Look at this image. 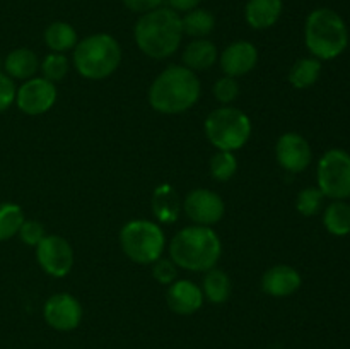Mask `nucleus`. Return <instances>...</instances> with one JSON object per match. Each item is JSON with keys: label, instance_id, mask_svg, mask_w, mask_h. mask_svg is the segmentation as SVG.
<instances>
[{"label": "nucleus", "instance_id": "obj_1", "mask_svg": "<svg viewBox=\"0 0 350 349\" xmlns=\"http://www.w3.org/2000/svg\"><path fill=\"white\" fill-rule=\"evenodd\" d=\"M133 36L137 47L147 57L154 60L171 57L183 40L181 16L170 7H159L142 14L135 24Z\"/></svg>", "mask_w": 350, "mask_h": 349}, {"label": "nucleus", "instance_id": "obj_2", "mask_svg": "<svg viewBox=\"0 0 350 349\" xmlns=\"http://www.w3.org/2000/svg\"><path fill=\"white\" fill-rule=\"evenodd\" d=\"M200 91V81L193 70L185 65H170L150 84L149 103L156 112L178 115L195 106Z\"/></svg>", "mask_w": 350, "mask_h": 349}, {"label": "nucleus", "instance_id": "obj_3", "mask_svg": "<svg viewBox=\"0 0 350 349\" xmlns=\"http://www.w3.org/2000/svg\"><path fill=\"white\" fill-rule=\"evenodd\" d=\"M221 253V238L211 226H188L180 229L170 243V259L176 267L191 272L214 269Z\"/></svg>", "mask_w": 350, "mask_h": 349}, {"label": "nucleus", "instance_id": "obj_4", "mask_svg": "<svg viewBox=\"0 0 350 349\" xmlns=\"http://www.w3.org/2000/svg\"><path fill=\"white\" fill-rule=\"evenodd\" d=\"M304 43L318 60H334L349 47L347 24L335 10L314 9L304 24Z\"/></svg>", "mask_w": 350, "mask_h": 349}, {"label": "nucleus", "instance_id": "obj_5", "mask_svg": "<svg viewBox=\"0 0 350 349\" xmlns=\"http://www.w3.org/2000/svg\"><path fill=\"white\" fill-rule=\"evenodd\" d=\"M122 62V47L106 33L91 34L74 48V67L82 77L101 81L109 77Z\"/></svg>", "mask_w": 350, "mask_h": 349}, {"label": "nucleus", "instance_id": "obj_6", "mask_svg": "<svg viewBox=\"0 0 350 349\" xmlns=\"http://www.w3.org/2000/svg\"><path fill=\"white\" fill-rule=\"evenodd\" d=\"M205 135L219 151L241 149L252 135V120L234 106H221L205 118Z\"/></svg>", "mask_w": 350, "mask_h": 349}, {"label": "nucleus", "instance_id": "obj_7", "mask_svg": "<svg viewBox=\"0 0 350 349\" xmlns=\"http://www.w3.org/2000/svg\"><path fill=\"white\" fill-rule=\"evenodd\" d=\"M166 238L159 224L146 219L126 222L120 231V246L132 262L147 266L163 257Z\"/></svg>", "mask_w": 350, "mask_h": 349}, {"label": "nucleus", "instance_id": "obj_8", "mask_svg": "<svg viewBox=\"0 0 350 349\" xmlns=\"http://www.w3.org/2000/svg\"><path fill=\"white\" fill-rule=\"evenodd\" d=\"M318 188L332 201L350 197V154L344 149H330L320 157L317 170Z\"/></svg>", "mask_w": 350, "mask_h": 349}, {"label": "nucleus", "instance_id": "obj_9", "mask_svg": "<svg viewBox=\"0 0 350 349\" xmlns=\"http://www.w3.org/2000/svg\"><path fill=\"white\" fill-rule=\"evenodd\" d=\"M36 260L51 277H65L74 267V250L58 235H46L36 245Z\"/></svg>", "mask_w": 350, "mask_h": 349}, {"label": "nucleus", "instance_id": "obj_10", "mask_svg": "<svg viewBox=\"0 0 350 349\" xmlns=\"http://www.w3.org/2000/svg\"><path fill=\"white\" fill-rule=\"evenodd\" d=\"M57 101V88L44 77H31L17 89V108L31 116L43 115Z\"/></svg>", "mask_w": 350, "mask_h": 349}, {"label": "nucleus", "instance_id": "obj_11", "mask_svg": "<svg viewBox=\"0 0 350 349\" xmlns=\"http://www.w3.org/2000/svg\"><path fill=\"white\" fill-rule=\"evenodd\" d=\"M188 218L198 226H212L224 218L226 205L219 194L208 188H193L181 202Z\"/></svg>", "mask_w": 350, "mask_h": 349}, {"label": "nucleus", "instance_id": "obj_12", "mask_svg": "<svg viewBox=\"0 0 350 349\" xmlns=\"http://www.w3.org/2000/svg\"><path fill=\"white\" fill-rule=\"evenodd\" d=\"M46 324L60 332L74 331L82 320V307L77 298L68 293L53 294L46 300L43 308Z\"/></svg>", "mask_w": 350, "mask_h": 349}, {"label": "nucleus", "instance_id": "obj_13", "mask_svg": "<svg viewBox=\"0 0 350 349\" xmlns=\"http://www.w3.org/2000/svg\"><path fill=\"white\" fill-rule=\"evenodd\" d=\"M277 163L289 173H301L306 170L313 159L310 142L301 133L287 132L279 137L275 144Z\"/></svg>", "mask_w": 350, "mask_h": 349}, {"label": "nucleus", "instance_id": "obj_14", "mask_svg": "<svg viewBox=\"0 0 350 349\" xmlns=\"http://www.w3.org/2000/svg\"><path fill=\"white\" fill-rule=\"evenodd\" d=\"M258 64V50L250 41H234L221 55V68L229 77H241Z\"/></svg>", "mask_w": 350, "mask_h": 349}, {"label": "nucleus", "instance_id": "obj_15", "mask_svg": "<svg viewBox=\"0 0 350 349\" xmlns=\"http://www.w3.org/2000/svg\"><path fill=\"white\" fill-rule=\"evenodd\" d=\"M167 307L178 315H191L204 305V293L198 284L181 279L170 284L166 293Z\"/></svg>", "mask_w": 350, "mask_h": 349}, {"label": "nucleus", "instance_id": "obj_16", "mask_svg": "<svg viewBox=\"0 0 350 349\" xmlns=\"http://www.w3.org/2000/svg\"><path fill=\"white\" fill-rule=\"evenodd\" d=\"M301 287V274L294 267L279 263L265 270L262 277V289L269 296L286 298Z\"/></svg>", "mask_w": 350, "mask_h": 349}, {"label": "nucleus", "instance_id": "obj_17", "mask_svg": "<svg viewBox=\"0 0 350 349\" xmlns=\"http://www.w3.org/2000/svg\"><path fill=\"white\" fill-rule=\"evenodd\" d=\"M282 10V0H248L245 7L246 23L253 29H269L280 19Z\"/></svg>", "mask_w": 350, "mask_h": 349}, {"label": "nucleus", "instance_id": "obj_18", "mask_svg": "<svg viewBox=\"0 0 350 349\" xmlns=\"http://www.w3.org/2000/svg\"><path fill=\"white\" fill-rule=\"evenodd\" d=\"M38 68H40L38 55L29 48H16L3 58V72L10 79L27 81V79L34 77Z\"/></svg>", "mask_w": 350, "mask_h": 349}, {"label": "nucleus", "instance_id": "obj_19", "mask_svg": "<svg viewBox=\"0 0 350 349\" xmlns=\"http://www.w3.org/2000/svg\"><path fill=\"white\" fill-rule=\"evenodd\" d=\"M183 65L190 70H208L217 60V47L207 38L193 40L183 50Z\"/></svg>", "mask_w": 350, "mask_h": 349}, {"label": "nucleus", "instance_id": "obj_20", "mask_svg": "<svg viewBox=\"0 0 350 349\" xmlns=\"http://www.w3.org/2000/svg\"><path fill=\"white\" fill-rule=\"evenodd\" d=\"M183 209L180 197L171 185H159L152 195V211L161 222H174Z\"/></svg>", "mask_w": 350, "mask_h": 349}, {"label": "nucleus", "instance_id": "obj_21", "mask_svg": "<svg viewBox=\"0 0 350 349\" xmlns=\"http://www.w3.org/2000/svg\"><path fill=\"white\" fill-rule=\"evenodd\" d=\"M44 43L53 53H65L68 50H74L75 44L79 43L77 31L64 21L51 23L44 29Z\"/></svg>", "mask_w": 350, "mask_h": 349}, {"label": "nucleus", "instance_id": "obj_22", "mask_svg": "<svg viewBox=\"0 0 350 349\" xmlns=\"http://www.w3.org/2000/svg\"><path fill=\"white\" fill-rule=\"evenodd\" d=\"M202 293H204V298H207L211 303H226L229 296H231V279H229V276L224 270L214 267V269L205 272Z\"/></svg>", "mask_w": 350, "mask_h": 349}, {"label": "nucleus", "instance_id": "obj_23", "mask_svg": "<svg viewBox=\"0 0 350 349\" xmlns=\"http://www.w3.org/2000/svg\"><path fill=\"white\" fill-rule=\"evenodd\" d=\"M181 27H183V34L193 40H200V38H207L214 31L215 17L208 10L197 7L185 12V16L181 17Z\"/></svg>", "mask_w": 350, "mask_h": 349}, {"label": "nucleus", "instance_id": "obj_24", "mask_svg": "<svg viewBox=\"0 0 350 349\" xmlns=\"http://www.w3.org/2000/svg\"><path fill=\"white\" fill-rule=\"evenodd\" d=\"M321 75V60L318 58H299L289 70V82L296 89H308L318 82Z\"/></svg>", "mask_w": 350, "mask_h": 349}, {"label": "nucleus", "instance_id": "obj_25", "mask_svg": "<svg viewBox=\"0 0 350 349\" xmlns=\"http://www.w3.org/2000/svg\"><path fill=\"white\" fill-rule=\"evenodd\" d=\"M323 224L334 236L350 235V204L345 201H334L323 212Z\"/></svg>", "mask_w": 350, "mask_h": 349}, {"label": "nucleus", "instance_id": "obj_26", "mask_svg": "<svg viewBox=\"0 0 350 349\" xmlns=\"http://www.w3.org/2000/svg\"><path fill=\"white\" fill-rule=\"evenodd\" d=\"M24 222L23 209L12 202L0 204V242L10 240L19 233Z\"/></svg>", "mask_w": 350, "mask_h": 349}, {"label": "nucleus", "instance_id": "obj_27", "mask_svg": "<svg viewBox=\"0 0 350 349\" xmlns=\"http://www.w3.org/2000/svg\"><path fill=\"white\" fill-rule=\"evenodd\" d=\"M238 171V159L234 153L229 151H219L211 159V174L217 181H228Z\"/></svg>", "mask_w": 350, "mask_h": 349}, {"label": "nucleus", "instance_id": "obj_28", "mask_svg": "<svg viewBox=\"0 0 350 349\" xmlns=\"http://www.w3.org/2000/svg\"><path fill=\"white\" fill-rule=\"evenodd\" d=\"M323 198L325 195L320 188L306 187L297 194L296 209L304 218H311V216H317L321 211V207H323Z\"/></svg>", "mask_w": 350, "mask_h": 349}, {"label": "nucleus", "instance_id": "obj_29", "mask_svg": "<svg viewBox=\"0 0 350 349\" xmlns=\"http://www.w3.org/2000/svg\"><path fill=\"white\" fill-rule=\"evenodd\" d=\"M43 77L50 82L64 81L68 72V60L64 53H50L44 57V60L40 64Z\"/></svg>", "mask_w": 350, "mask_h": 349}, {"label": "nucleus", "instance_id": "obj_30", "mask_svg": "<svg viewBox=\"0 0 350 349\" xmlns=\"http://www.w3.org/2000/svg\"><path fill=\"white\" fill-rule=\"evenodd\" d=\"M212 91H214V98L219 103H222V105H231L239 96V82L236 81V77L224 75V77H221L215 82Z\"/></svg>", "mask_w": 350, "mask_h": 349}, {"label": "nucleus", "instance_id": "obj_31", "mask_svg": "<svg viewBox=\"0 0 350 349\" xmlns=\"http://www.w3.org/2000/svg\"><path fill=\"white\" fill-rule=\"evenodd\" d=\"M17 235H19L21 242L23 243H26V245L29 246H36L38 243L46 236V233H44V226L41 224L40 221H34V219L26 221V219H24L23 226H21Z\"/></svg>", "mask_w": 350, "mask_h": 349}, {"label": "nucleus", "instance_id": "obj_32", "mask_svg": "<svg viewBox=\"0 0 350 349\" xmlns=\"http://www.w3.org/2000/svg\"><path fill=\"white\" fill-rule=\"evenodd\" d=\"M178 267L176 263L173 262L171 259H157L156 262H154V267H152V276L154 279L157 281V283L161 284H171L176 281V276H178Z\"/></svg>", "mask_w": 350, "mask_h": 349}, {"label": "nucleus", "instance_id": "obj_33", "mask_svg": "<svg viewBox=\"0 0 350 349\" xmlns=\"http://www.w3.org/2000/svg\"><path fill=\"white\" fill-rule=\"evenodd\" d=\"M17 88L14 79H10L5 72H0V113L5 112L16 101Z\"/></svg>", "mask_w": 350, "mask_h": 349}, {"label": "nucleus", "instance_id": "obj_34", "mask_svg": "<svg viewBox=\"0 0 350 349\" xmlns=\"http://www.w3.org/2000/svg\"><path fill=\"white\" fill-rule=\"evenodd\" d=\"M164 2L166 0H123L126 9L137 14H147L150 10L159 9V7H163Z\"/></svg>", "mask_w": 350, "mask_h": 349}, {"label": "nucleus", "instance_id": "obj_35", "mask_svg": "<svg viewBox=\"0 0 350 349\" xmlns=\"http://www.w3.org/2000/svg\"><path fill=\"white\" fill-rule=\"evenodd\" d=\"M170 3V9L176 10V12H188L200 5L202 0H166Z\"/></svg>", "mask_w": 350, "mask_h": 349}, {"label": "nucleus", "instance_id": "obj_36", "mask_svg": "<svg viewBox=\"0 0 350 349\" xmlns=\"http://www.w3.org/2000/svg\"><path fill=\"white\" fill-rule=\"evenodd\" d=\"M0 72H3V60L0 58Z\"/></svg>", "mask_w": 350, "mask_h": 349}]
</instances>
